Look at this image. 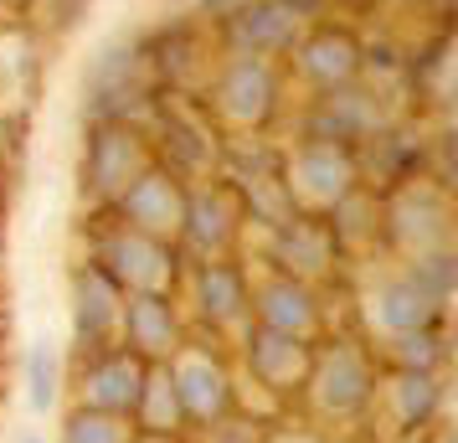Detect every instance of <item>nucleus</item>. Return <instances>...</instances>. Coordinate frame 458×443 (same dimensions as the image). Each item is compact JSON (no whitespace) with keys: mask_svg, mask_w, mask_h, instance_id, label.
<instances>
[{"mask_svg":"<svg viewBox=\"0 0 458 443\" xmlns=\"http://www.w3.org/2000/svg\"><path fill=\"white\" fill-rule=\"evenodd\" d=\"M0 263H5V227H0Z\"/></svg>","mask_w":458,"mask_h":443,"instance_id":"35","label":"nucleus"},{"mask_svg":"<svg viewBox=\"0 0 458 443\" xmlns=\"http://www.w3.org/2000/svg\"><path fill=\"white\" fill-rule=\"evenodd\" d=\"M170 381H175V397H181V413H186L191 439H201L211 422H222L237 407V371H232L222 340H196L186 336V345L165 361Z\"/></svg>","mask_w":458,"mask_h":443,"instance_id":"7","label":"nucleus"},{"mask_svg":"<svg viewBox=\"0 0 458 443\" xmlns=\"http://www.w3.org/2000/svg\"><path fill=\"white\" fill-rule=\"evenodd\" d=\"M443 371H386L381 366V387H376V407L386 413L392 433L417 439L443 418Z\"/></svg>","mask_w":458,"mask_h":443,"instance_id":"23","label":"nucleus"},{"mask_svg":"<svg viewBox=\"0 0 458 443\" xmlns=\"http://www.w3.org/2000/svg\"><path fill=\"white\" fill-rule=\"evenodd\" d=\"M88 11V0H42V11H37V21L47 26V31H67V26L78 21Z\"/></svg>","mask_w":458,"mask_h":443,"instance_id":"30","label":"nucleus"},{"mask_svg":"<svg viewBox=\"0 0 458 443\" xmlns=\"http://www.w3.org/2000/svg\"><path fill=\"white\" fill-rule=\"evenodd\" d=\"M376 387H381V361H376L371 340L360 336H319L310 356V377L299 387V402L310 407L314 422L325 428H351L376 407Z\"/></svg>","mask_w":458,"mask_h":443,"instance_id":"1","label":"nucleus"},{"mask_svg":"<svg viewBox=\"0 0 458 443\" xmlns=\"http://www.w3.org/2000/svg\"><path fill=\"white\" fill-rule=\"evenodd\" d=\"M371 351H376V361H381L386 371H443V366H448V336H443V325L376 340Z\"/></svg>","mask_w":458,"mask_h":443,"instance_id":"26","label":"nucleus"},{"mask_svg":"<svg viewBox=\"0 0 458 443\" xmlns=\"http://www.w3.org/2000/svg\"><path fill=\"white\" fill-rule=\"evenodd\" d=\"M263 268L273 274H289L299 284H314V289H330L340 268H345V253L330 233V217L319 211H293L289 222H278L263 243Z\"/></svg>","mask_w":458,"mask_h":443,"instance_id":"10","label":"nucleus"},{"mask_svg":"<svg viewBox=\"0 0 458 443\" xmlns=\"http://www.w3.org/2000/svg\"><path fill=\"white\" fill-rule=\"evenodd\" d=\"M355 160H360V186L392 191V186H407V181H422L428 175V166H433V140L407 114H396V119H386L366 145L355 149Z\"/></svg>","mask_w":458,"mask_h":443,"instance_id":"17","label":"nucleus"},{"mask_svg":"<svg viewBox=\"0 0 458 443\" xmlns=\"http://www.w3.org/2000/svg\"><path fill=\"white\" fill-rule=\"evenodd\" d=\"M330 217V233L335 243H340V253H345V263H355V258H366L371 248H381V191L371 186H355L340 207L325 211Z\"/></svg>","mask_w":458,"mask_h":443,"instance_id":"24","label":"nucleus"},{"mask_svg":"<svg viewBox=\"0 0 458 443\" xmlns=\"http://www.w3.org/2000/svg\"><path fill=\"white\" fill-rule=\"evenodd\" d=\"M448 319V299L433 294L422 278L407 268V263H396L392 268H381V274L360 289V325H366V336L376 340H392V336H407V330H433Z\"/></svg>","mask_w":458,"mask_h":443,"instance_id":"8","label":"nucleus"},{"mask_svg":"<svg viewBox=\"0 0 458 443\" xmlns=\"http://www.w3.org/2000/svg\"><path fill=\"white\" fill-rule=\"evenodd\" d=\"M242 227H248L242 201H237V191H232L222 175H211V181H191L186 186V217H181V237H175V248L186 253V263H196V258H237Z\"/></svg>","mask_w":458,"mask_h":443,"instance_id":"13","label":"nucleus"},{"mask_svg":"<svg viewBox=\"0 0 458 443\" xmlns=\"http://www.w3.org/2000/svg\"><path fill=\"white\" fill-rule=\"evenodd\" d=\"M284 186L299 211L325 217L360 186V160H355V149L330 145V140H293L284 149Z\"/></svg>","mask_w":458,"mask_h":443,"instance_id":"11","label":"nucleus"},{"mask_svg":"<svg viewBox=\"0 0 458 443\" xmlns=\"http://www.w3.org/2000/svg\"><path fill=\"white\" fill-rule=\"evenodd\" d=\"M83 243H88V263H98L124 294H175L186 278V253L175 243L145 237L124 227L114 211H88L83 217Z\"/></svg>","mask_w":458,"mask_h":443,"instance_id":"2","label":"nucleus"},{"mask_svg":"<svg viewBox=\"0 0 458 443\" xmlns=\"http://www.w3.org/2000/svg\"><path fill=\"white\" fill-rule=\"evenodd\" d=\"M191 325L181 315L175 294H124V319H119V345L134 351L145 366H165L186 345Z\"/></svg>","mask_w":458,"mask_h":443,"instance_id":"22","label":"nucleus"},{"mask_svg":"<svg viewBox=\"0 0 458 443\" xmlns=\"http://www.w3.org/2000/svg\"><path fill=\"white\" fill-rule=\"evenodd\" d=\"M248 278H252V325L278 330V336H293V340L330 336L325 289L299 284V278H289V274H273V268H258V274H248Z\"/></svg>","mask_w":458,"mask_h":443,"instance_id":"15","label":"nucleus"},{"mask_svg":"<svg viewBox=\"0 0 458 443\" xmlns=\"http://www.w3.org/2000/svg\"><path fill=\"white\" fill-rule=\"evenodd\" d=\"M21 443H47V439H37V433H26V439Z\"/></svg>","mask_w":458,"mask_h":443,"instance_id":"36","label":"nucleus"},{"mask_svg":"<svg viewBox=\"0 0 458 443\" xmlns=\"http://www.w3.org/2000/svg\"><path fill=\"white\" fill-rule=\"evenodd\" d=\"M196 98L222 134H268L273 119L284 114V67L268 57L222 52V63L207 72Z\"/></svg>","mask_w":458,"mask_h":443,"instance_id":"3","label":"nucleus"},{"mask_svg":"<svg viewBox=\"0 0 458 443\" xmlns=\"http://www.w3.org/2000/svg\"><path fill=\"white\" fill-rule=\"evenodd\" d=\"M422 5H428V0H422ZM433 5H448V0H433Z\"/></svg>","mask_w":458,"mask_h":443,"instance_id":"37","label":"nucleus"},{"mask_svg":"<svg viewBox=\"0 0 458 443\" xmlns=\"http://www.w3.org/2000/svg\"><path fill=\"white\" fill-rule=\"evenodd\" d=\"M360 52H366V42H360L345 21H314V26H304V37L293 42L289 63L314 93H330V88L360 83Z\"/></svg>","mask_w":458,"mask_h":443,"instance_id":"21","label":"nucleus"},{"mask_svg":"<svg viewBox=\"0 0 458 443\" xmlns=\"http://www.w3.org/2000/svg\"><path fill=\"white\" fill-rule=\"evenodd\" d=\"M155 166V145L140 124L124 119H104V124H83V160H78V196L88 211H108L124 186L140 170Z\"/></svg>","mask_w":458,"mask_h":443,"instance_id":"5","label":"nucleus"},{"mask_svg":"<svg viewBox=\"0 0 458 443\" xmlns=\"http://www.w3.org/2000/svg\"><path fill=\"white\" fill-rule=\"evenodd\" d=\"M268 433H273V422L252 418L248 407L237 402V407H232L227 418H222V422H211V428L201 433V439H207V443H268Z\"/></svg>","mask_w":458,"mask_h":443,"instance_id":"29","label":"nucleus"},{"mask_svg":"<svg viewBox=\"0 0 458 443\" xmlns=\"http://www.w3.org/2000/svg\"><path fill=\"white\" fill-rule=\"evenodd\" d=\"M304 37V21L293 16L284 0H237L227 16L216 21V42L232 57H268L284 63L293 42Z\"/></svg>","mask_w":458,"mask_h":443,"instance_id":"16","label":"nucleus"},{"mask_svg":"<svg viewBox=\"0 0 458 443\" xmlns=\"http://www.w3.org/2000/svg\"><path fill=\"white\" fill-rule=\"evenodd\" d=\"M268 443H335V439L319 433V428H273Z\"/></svg>","mask_w":458,"mask_h":443,"instance_id":"31","label":"nucleus"},{"mask_svg":"<svg viewBox=\"0 0 458 443\" xmlns=\"http://www.w3.org/2000/svg\"><path fill=\"white\" fill-rule=\"evenodd\" d=\"M284 5H289V11H293V16H299L304 26L325 21V11H330V0H284Z\"/></svg>","mask_w":458,"mask_h":443,"instance_id":"32","label":"nucleus"},{"mask_svg":"<svg viewBox=\"0 0 458 443\" xmlns=\"http://www.w3.org/2000/svg\"><path fill=\"white\" fill-rule=\"evenodd\" d=\"M186 186L191 181H181L175 170H165L160 160H155L149 170H140V175L129 181L124 196H119L108 211H114L124 227H134V233L175 243V237H181V217H186Z\"/></svg>","mask_w":458,"mask_h":443,"instance_id":"19","label":"nucleus"},{"mask_svg":"<svg viewBox=\"0 0 458 443\" xmlns=\"http://www.w3.org/2000/svg\"><path fill=\"white\" fill-rule=\"evenodd\" d=\"M310 356H314V340H293V336H278V330H263L252 325L237 336V361L242 371L252 377L258 392H268L273 402H293L299 387L310 377Z\"/></svg>","mask_w":458,"mask_h":443,"instance_id":"18","label":"nucleus"},{"mask_svg":"<svg viewBox=\"0 0 458 443\" xmlns=\"http://www.w3.org/2000/svg\"><path fill=\"white\" fill-rule=\"evenodd\" d=\"M67 381H72V402L78 407H98V413L129 418L134 402H140V387H145V361L134 356V351H124V345H108L98 356L72 361Z\"/></svg>","mask_w":458,"mask_h":443,"instance_id":"20","label":"nucleus"},{"mask_svg":"<svg viewBox=\"0 0 458 443\" xmlns=\"http://www.w3.org/2000/svg\"><path fill=\"white\" fill-rule=\"evenodd\" d=\"M237 0H196V21H222Z\"/></svg>","mask_w":458,"mask_h":443,"instance_id":"33","label":"nucleus"},{"mask_svg":"<svg viewBox=\"0 0 458 443\" xmlns=\"http://www.w3.org/2000/svg\"><path fill=\"white\" fill-rule=\"evenodd\" d=\"M381 248L392 258L454 248V191L428 175L381 191Z\"/></svg>","mask_w":458,"mask_h":443,"instance_id":"6","label":"nucleus"},{"mask_svg":"<svg viewBox=\"0 0 458 443\" xmlns=\"http://www.w3.org/2000/svg\"><path fill=\"white\" fill-rule=\"evenodd\" d=\"M252 268H242L237 258H196L186 263L191 284V315L201 330H211V340H237L252 319Z\"/></svg>","mask_w":458,"mask_h":443,"instance_id":"12","label":"nucleus"},{"mask_svg":"<svg viewBox=\"0 0 458 443\" xmlns=\"http://www.w3.org/2000/svg\"><path fill=\"white\" fill-rule=\"evenodd\" d=\"M5 336H11V315L0 310V366H5Z\"/></svg>","mask_w":458,"mask_h":443,"instance_id":"34","label":"nucleus"},{"mask_svg":"<svg viewBox=\"0 0 458 443\" xmlns=\"http://www.w3.org/2000/svg\"><path fill=\"white\" fill-rule=\"evenodd\" d=\"M396 114L402 108L386 98V88H376L360 78V83L330 88V93H310V104L299 114V140H330V145L360 149Z\"/></svg>","mask_w":458,"mask_h":443,"instance_id":"9","label":"nucleus"},{"mask_svg":"<svg viewBox=\"0 0 458 443\" xmlns=\"http://www.w3.org/2000/svg\"><path fill=\"white\" fill-rule=\"evenodd\" d=\"M67 304H72V361L98 356L108 345H119V319H124V289L98 268L78 258L67 274Z\"/></svg>","mask_w":458,"mask_h":443,"instance_id":"14","label":"nucleus"},{"mask_svg":"<svg viewBox=\"0 0 458 443\" xmlns=\"http://www.w3.org/2000/svg\"><path fill=\"white\" fill-rule=\"evenodd\" d=\"M26 402H31V413H47V407H57L63 397V356H57V345L47 336H37L26 345Z\"/></svg>","mask_w":458,"mask_h":443,"instance_id":"27","label":"nucleus"},{"mask_svg":"<svg viewBox=\"0 0 458 443\" xmlns=\"http://www.w3.org/2000/svg\"><path fill=\"white\" fill-rule=\"evenodd\" d=\"M155 72H149L145 42L114 37L88 57L83 72V124H104V119H124V124H149L155 108Z\"/></svg>","mask_w":458,"mask_h":443,"instance_id":"4","label":"nucleus"},{"mask_svg":"<svg viewBox=\"0 0 458 443\" xmlns=\"http://www.w3.org/2000/svg\"><path fill=\"white\" fill-rule=\"evenodd\" d=\"M57 443H140V428H134V418L98 413V407H78V402H72Z\"/></svg>","mask_w":458,"mask_h":443,"instance_id":"28","label":"nucleus"},{"mask_svg":"<svg viewBox=\"0 0 458 443\" xmlns=\"http://www.w3.org/2000/svg\"><path fill=\"white\" fill-rule=\"evenodd\" d=\"M129 418L140 428V439H191L175 381H170V366H145V387H140V402H134Z\"/></svg>","mask_w":458,"mask_h":443,"instance_id":"25","label":"nucleus"}]
</instances>
